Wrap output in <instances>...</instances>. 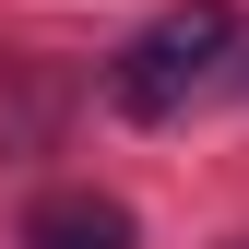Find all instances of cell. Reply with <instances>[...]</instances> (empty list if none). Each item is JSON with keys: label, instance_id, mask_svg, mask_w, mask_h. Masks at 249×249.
<instances>
[{"label": "cell", "instance_id": "1", "mask_svg": "<svg viewBox=\"0 0 249 249\" xmlns=\"http://www.w3.org/2000/svg\"><path fill=\"white\" fill-rule=\"evenodd\" d=\"M237 59H249V24L226 12V0H178V12H154L142 36L107 59V107L154 131V119H178L190 95L237 83Z\"/></svg>", "mask_w": 249, "mask_h": 249}, {"label": "cell", "instance_id": "2", "mask_svg": "<svg viewBox=\"0 0 249 249\" xmlns=\"http://www.w3.org/2000/svg\"><path fill=\"white\" fill-rule=\"evenodd\" d=\"M24 249H131V202L119 190H48L24 213Z\"/></svg>", "mask_w": 249, "mask_h": 249}, {"label": "cell", "instance_id": "3", "mask_svg": "<svg viewBox=\"0 0 249 249\" xmlns=\"http://www.w3.org/2000/svg\"><path fill=\"white\" fill-rule=\"evenodd\" d=\"M237 83H249V71H237Z\"/></svg>", "mask_w": 249, "mask_h": 249}]
</instances>
